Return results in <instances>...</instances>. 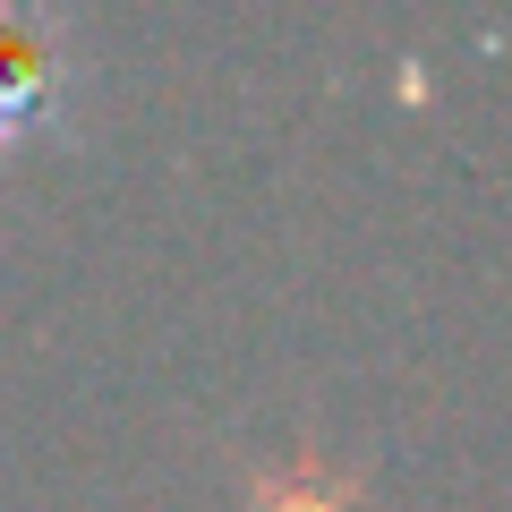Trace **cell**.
Wrapping results in <instances>:
<instances>
[{
    "instance_id": "obj_2",
    "label": "cell",
    "mask_w": 512,
    "mask_h": 512,
    "mask_svg": "<svg viewBox=\"0 0 512 512\" xmlns=\"http://www.w3.org/2000/svg\"><path fill=\"white\" fill-rule=\"evenodd\" d=\"M248 512H367V504H359V478L350 470H333L325 453L299 444L291 461H265L248 478Z\"/></svg>"
},
{
    "instance_id": "obj_1",
    "label": "cell",
    "mask_w": 512,
    "mask_h": 512,
    "mask_svg": "<svg viewBox=\"0 0 512 512\" xmlns=\"http://www.w3.org/2000/svg\"><path fill=\"white\" fill-rule=\"evenodd\" d=\"M77 103V52L52 9H0V154L60 137Z\"/></svg>"
}]
</instances>
